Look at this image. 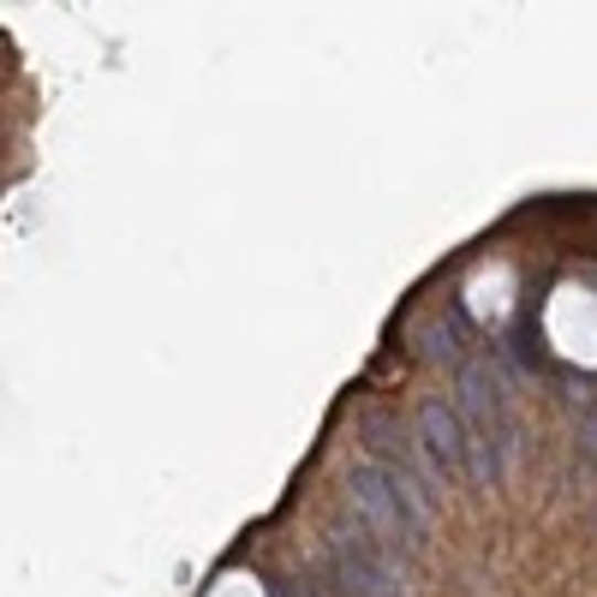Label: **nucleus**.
Segmentation results:
<instances>
[{"mask_svg":"<svg viewBox=\"0 0 597 597\" xmlns=\"http://www.w3.org/2000/svg\"><path fill=\"white\" fill-rule=\"evenodd\" d=\"M347 497H353L359 520L383 537L388 550H418L430 532V490L418 478L395 472V466H359L347 478Z\"/></svg>","mask_w":597,"mask_h":597,"instance_id":"1","label":"nucleus"},{"mask_svg":"<svg viewBox=\"0 0 597 597\" xmlns=\"http://www.w3.org/2000/svg\"><path fill=\"white\" fill-rule=\"evenodd\" d=\"M329 579L341 597H406V586L395 579V567L376 562L365 544H353V537H329Z\"/></svg>","mask_w":597,"mask_h":597,"instance_id":"2","label":"nucleus"},{"mask_svg":"<svg viewBox=\"0 0 597 597\" xmlns=\"http://www.w3.org/2000/svg\"><path fill=\"white\" fill-rule=\"evenodd\" d=\"M418 443H425L436 472H460L466 466V425H460L455 406H443V401L418 406Z\"/></svg>","mask_w":597,"mask_h":597,"instance_id":"3","label":"nucleus"},{"mask_svg":"<svg viewBox=\"0 0 597 597\" xmlns=\"http://www.w3.org/2000/svg\"><path fill=\"white\" fill-rule=\"evenodd\" d=\"M359 436H365V448H371L376 460H388L395 472L413 478V455H406V436H401V425L383 413V406H371V413L359 418Z\"/></svg>","mask_w":597,"mask_h":597,"instance_id":"4","label":"nucleus"},{"mask_svg":"<svg viewBox=\"0 0 597 597\" xmlns=\"http://www.w3.org/2000/svg\"><path fill=\"white\" fill-rule=\"evenodd\" d=\"M269 597H317V591H311V586H275Z\"/></svg>","mask_w":597,"mask_h":597,"instance_id":"5","label":"nucleus"}]
</instances>
